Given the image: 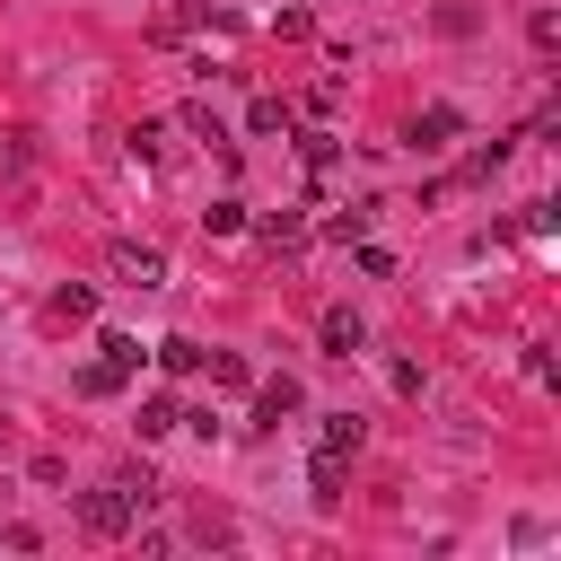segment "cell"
Masks as SVG:
<instances>
[{"instance_id": "cell-22", "label": "cell", "mask_w": 561, "mask_h": 561, "mask_svg": "<svg viewBox=\"0 0 561 561\" xmlns=\"http://www.w3.org/2000/svg\"><path fill=\"white\" fill-rule=\"evenodd\" d=\"M526 35H535V53H552V44H561V18H552V9H535V18H526Z\"/></svg>"}, {"instance_id": "cell-8", "label": "cell", "mask_w": 561, "mask_h": 561, "mask_svg": "<svg viewBox=\"0 0 561 561\" xmlns=\"http://www.w3.org/2000/svg\"><path fill=\"white\" fill-rule=\"evenodd\" d=\"M307 491H316L324 508L342 500V456H333V447H316V456H307Z\"/></svg>"}, {"instance_id": "cell-9", "label": "cell", "mask_w": 561, "mask_h": 561, "mask_svg": "<svg viewBox=\"0 0 561 561\" xmlns=\"http://www.w3.org/2000/svg\"><path fill=\"white\" fill-rule=\"evenodd\" d=\"M158 368H167V377H193V368H202V342H193V333H167V342H158Z\"/></svg>"}, {"instance_id": "cell-6", "label": "cell", "mask_w": 561, "mask_h": 561, "mask_svg": "<svg viewBox=\"0 0 561 561\" xmlns=\"http://www.w3.org/2000/svg\"><path fill=\"white\" fill-rule=\"evenodd\" d=\"M175 421H184V403H175V394H140V421H131V430H140V438H167Z\"/></svg>"}, {"instance_id": "cell-4", "label": "cell", "mask_w": 561, "mask_h": 561, "mask_svg": "<svg viewBox=\"0 0 561 561\" xmlns=\"http://www.w3.org/2000/svg\"><path fill=\"white\" fill-rule=\"evenodd\" d=\"M316 342H324L333 359H351V351H368V324H359L351 307H324V324H316Z\"/></svg>"}, {"instance_id": "cell-1", "label": "cell", "mask_w": 561, "mask_h": 561, "mask_svg": "<svg viewBox=\"0 0 561 561\" xmlns=\"http://www.w3.org/2000/svg\"><path fill=\"white\" fill-rule=\"evenodd\" d=\"M79 526H88L96 543H114V535H131V526H140V500H131L123 482H105V491H79Z\"/></svg>"}, {"instance_id": "cell-23", "label": "cell", "mask_w": 561, "mask_h": 561, "mask_svg": "<svg viewBox=\"0 0 561 561\" xmlns=\"http://www.w3.org/2000/svg\"><path fill=\"white\" fill-rule=\"evenodd\" d=\"M500 158H508V140H482V149H473V158H465V175H473V184H482V175H491V167H500Z\"/></svg>"}, {"instance_id": "cell-20", "label": "cell", "mask_w": 561, "mask_h": 561, "mask_svg": "<svg viewBox=\"0 0 561 561\" xmlns=\"http://www.w3.org/2000/svg\"><path fill=\"white\" fill-rule=\"evenodd\" d=\"M88 307H96V289H88V280H70V289H53V316H88Z\"/></svg>"}, {"instance_id": "cell-19", "label": "cell", "mask_w": 561, "mask_h": 561, "mask_svg": "<svg viewBox=\"0 0 561 561\" xmlns=\"http://www.w3.org/2000/svg\"><path fill=\"white\" fill-rule=\"evenodd\" d=\"M202 228H210V237H237V228H245V202H210Z\"/></svg>"}, {"instance_id": "cell-11", "label": "cell", "mask_w": 561, "mask_h": 561, "mask_svg": "<svg viewBox=\"0 0 561 561\" xmlns=\"http://www.w3.org/2000/svg\"><path fill=\"white\" fill-rule=\"evenodd\" d=\"M202 359H210V386H228V394H245V386H254V368H245L237 351H202Z\"/></svg>"}, {"instance_id": "cell-14", "label": "cell", "mask_w": 561, "mask_h": 561, "mask_svg": "<svg viewBox=\"0 0 561 561\" xmlns=\"http://www.w3.org/2000/svg\"><path fill=\"white\" fill-rule=\"evenodd\" d=\"M184 131H193V140H210V149H228V123H219L210 105H184Z\"/></svg>"}, {"instance_id": "cell-3", "label": "cell", "mask_w": 561, "mask_h": 561, "mask_svg": "<svg viewBox=\"0 0 561 561\" xmlns=\"http://www.w3.org/2000/svg\"><path fill=\"white\" fill-rule=\"evenodd\" d=\"M298 403H307V386H298V377H263V386H254V430H280Z\"/></svg>"}, {"instance_id": "cell-13", "label": "cell", "mask_w": 561, "mask_h": 561, "mask_svg": "<svg viewBox=\"0 0 561 561\" xmlns=\"http://www.w3.org/2000/svg\"><path fill=\"white\" fill-rule=\"evenodd\" d=\"M96 359H105V368H123V377H140V342H131V333H105V342H96Z\"/></svg>"}, {"instance_id": "cell-21", "label": "cell", "mask_w": 561, "mask_h": 561, "mask_svg": "<svg viewBox=\"0 0 561 561\" xmlns=\"http://www.w3.org/2000/svg\"><path fill=\"white\" fill-rule=\"evenodd\" d=\"M26 175V131H0V184Z\"/></svg>"}, {"instance_id": "cell-15", "label": "cell", "mask_w": 561, "mask_h": 561, "mask_svg": "<svg viewBox=\"0 0 561 561\" xmlns=\"http://www.w3.org/2000/svg\"><path fill=\"white\" fill-rule=\"evenodd\" d=\"M131 158L158 167V158H167V123H131Z\"/></svg>"}, {"instance_id": "cell-16", "label": "cell", "mask_w": 561, "mask_h": 561, "mask_svg": "<svg viewBox=\"0 0 561 561\" xmlns=\"http://www.w3.org/2000/svg\"><path fill=\"white\" fill-rule=\"evenodd\" d=\"M123 386H131V377H123V368H105V359H88V368H79V394H123Z\"/></svg>"}, {"instance_id": "cell-10", "label": "cell", "mask_w": 561, "mask_h": 561, "mask_svg": "<svg viewBox=\"0 0 561 561\" xmlns=\"http://www.w3.org/2000/svg\"><path fill=\"white\" fill-rule=\"evenodd\" d=\"M254 237H263V245H298V237H307V219H298V210H263V219H254Z\"/></svg>"}, {"instance_id": "cell-7", "label": "cell", "mask_w": 561, "mask_h": 561, "mask_svg": "<svg viewBox=\"0 0 561 561\" xmlns=\"http://www.w3.org/2000/svg\"><path fill=\"white\" fill-rule=\"evenodd\" d=\"M359 438H368V421H359V412H324V430H316V447H333V456H351Z\"/></svg>"}, {"instance_id": "cell-12", "label": "cell", "mask_w": 561, "mask_h": 561, "mask_svg": "<svg viewBox=\"0 0 561 561\" xmlns=\"http://www.w3.org/2000/svg\"><path fill=\"white\" fill-rule=\"evenodd\" d=\"M368 219H377V202H351V210H333V219H324V228H333V237H342V245H359V237H368Z\"/></svg>"}, {"instance_id": "cell-5", "label": "cell", "mask_w": 561, "mask_h": 561, "mask_svg": "<svg viewBox=\"0 0 561 561\" xmlns=\"http://www.w3.org/2000/svg\"><path fill=\"white\" fill-rule=\"evenodd\" d=\"M456 131H465L456 105H421V114H412V149H438V140H456Z\"/></svg>"}, {"instance_id": "cell-17", "label": "cell", "mask_w": 561, "mask_h": 561, "mask_svg": "<svg viewBox=\"0 0 561 561\" xmlns=\"http://www.w3.org/2000/svg\"><path fill=\"white\" fill-rule=\"evenodd\" d=\"M245 123H254V131H289V105H280V96H254Z\"/></svg>"}, {"instance_id": "cell-18", "label": "cell", "mask_w": 561, "mask_h": 561, "mask_svg": "<svg viewBox=\"0 0 561 561\" xmlns=\"http://www.w3.org/2000/svg\"><path fill=\"white\" fill-rule=\"evenodd\" d=\"M298 149H307V167H316V175H333V158H342V140H333V131H307Z\"/></svg>"}, {"instance_id": "cell-2", "label": "cell", "mask_w": 561, "mask_h": 561, "mask_svg": "<svg viewBox=\"0 0 561 561\" xmlns=\"http://www.w3.org/2000/svg\"><path fill=\"white\" fill-rule=\"evenodd\" d=\"M105 272H114L123 289H158V280H167V254L140 245V237H114V245H105Z\"/></svg>"}]
</instances>
